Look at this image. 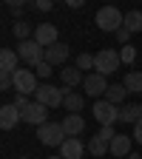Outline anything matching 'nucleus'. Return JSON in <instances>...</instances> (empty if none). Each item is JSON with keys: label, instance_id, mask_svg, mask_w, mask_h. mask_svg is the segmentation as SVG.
<instances>
[{"label": "nucleus", "instance_id": "1", "mask_svg": "<svg viewBox=\"0 0 142 159\" xmlns=\"http://www.w3.org/2000/svg\"><path fill=\"white\" fill-rule=\"evenodd\" d=\"M94 23L103 29V31H111V34H117L119 29H122V23H125V14L119 11V9H114V6H103L97 11V17H94Z\"/></svg>", "mask_w": 142, "mask_h": 159}, {"label": "nucleus", "instance_id": "2", "mask_svg": "<svg viewBox=\"0 0 142 159\" xmlns=\"http://www.w3.org/2000/svg\"><path fill=\"white\" fill-rule=\"evenodd\" d=\"M91 114H94V119L103 128H114V122H119V105L108 102V99H97L94 108H91Z\"/></svg>", "mask_w": 142, "mask_h": 159}, {"label": "nucleus", "instance_id": "3", "mask_svg": "<svg viewBox=\"0 0 142 159\" xmlns=\"http://www.w3.org/2000/svg\"><path fill=\"white\" fill-rule=\"evenodd\" d=\"M66 94H68V91L57 88V85H51V83H43V85L37 88V94H34V102L46 105V108H57V105L66 102Z\"/></svg>", "mask_w": 142, "mask_h": 159}, {"label": "nucleus", "instance_id": "4", "mask_svg": "<svg viewBox=\"0 0 142 159\" xmlns=\"http://www.w3.org/2000/svg\"><path fill=\"white\" fill-rule=\"evenodd\" d=\"M119 66H122V57H119V51H114V48H103V51H97L94 54V68H97V74H114Z\"/></svg>", "mask_w": 142, "mask_h": 159}, {"label": "nucleus", "instance_id": "5", "mask_svg": "<svg viewBox=\"0 0 142 159\" xmlns=\"http://www.w3.org/2000/svg\"><path fill=\"white\" fill-rule=\"evenodd\" d=\"M17 57L23 60V63H29L31 68H37V66L46 60V48L40 46L37 40H23V43L17 46Z\"/></svg>", "mask_w": 142, "mask_h": 159}, {"label": "nucleus", "instance_id": "6", "mask_svg": "<svg viewBox=\"0 0 142 159\" xmlns=\"http://www.w3.org/2000/svg\"><path fill=\"white\" fill-rule=\"evenodd\" d=\"M37 136H40V142H43L46 148H60L66 142V131H63V122H46V125H40L37 128Z\"/></svg>", "mask_w": 142, "mask_h": 159}, {"label": "nucleus", "instance_id": "7", "mask_svg": "<svg viewBox=\"0 0 142 159\" xmlns=\"http://www.w3.org/2000/svg\"><path fill=\"white\" fill-rule=\"evenodd\" d=\"M37 74L31 71V68H17L14 71V91L17 94H23V97H29V94H37Z\"/></svg>", "mask_w": 142, "mask_h": 159}, {"label": "nucleus", "instance_id": "8", "mask_svg": "<svg viewBox=\"0 0 142 159\" xmlns=\"http://www.w3.org/2000/svg\"><path fill=\"white\" fill-rule=\"evenodd\" d=\"M23 122H29V125H46L48 122V108L46 105H40V102H29V108L23 111Z\"/></svg>", "mask_w": 142, "mask_h": 159}, {"label": "nucleus", "instance_id": "9", "mask_svg": "<svg viewBox=\"0 0 142 159\" xmlns=\"http://www.w3.org/2000/svg\"><path fill=\"white\" fill-rule=\"evenodd\" d=\"M34 40H37L43 48H51L54 43H60V40H57V26H54V23H40V26L34 29Z\"/></svg>", "mask_w": 142, "mask_h": 159}, {"label": "nucleus", "instance_id": "10", "mask_svg": "<svg viewBox=\"0 0 142 159\" xmlns=\"http://www.w3.org/2000/svg\"><path fill=\"white\" fill-rule=\"evenodd\" d=\"M83 88H85V97H103L105 91H108V83H105V77L103 74H85V83H83Z\"/></svg>", "mask_w": 142, "mask_h": 159}, {"label": "nucleus", "instance_id": "11", "mask_svg": "<svg viewBox=\"0 0 142 159\" xmlns=\"http://www.w3.org/2000/svg\"><path fill=\"white\" fill-rule=\"evenodd\" d=\"M85 151H88V145H83L77 136H66V142L60 145V156L63 159H83Z\"/></svg>", "mask_w": 142, "mask_h": 159}, {"label": "nucleus", "instance_id": "12", "mask_svg": "<svg viewBox=\"0 0 142 159\" xmlns=\"http://www.w3.org/2000/svg\"><path fill=\"white\" fill-rule=\"evenodd\" d=\"M20 119H23V114L14 108V102H9V105L0 108V128H3V131H11Z\"/></svg>", "mask_w": 142, "mask_h": 159}, {"label": "nucleus", "instance_id": "13", "mask_svg": "<svg viewBox=\"0 0 142 159\" xmlns=\"http://www.w3.org/2000/svg\"><path fill=\"white\" fill-rule=\"evenodd\" d=\"M66 60H68V46L66 43H54L51 48H46V63L66 68Z\"/></svg>", "mask_w": 142, "mask_h": 159}, {"label": "nucleus", "instance_id": "14", "mask_svg": "<svg viewBox=\"0 0 142 159\" xmlns=\"http://www.w3.org/2000/svg\"><path fill=\"white\" fill-rule=\"evenodd\" d=\"M63 131H66V136H80V134L85 131V119L80 116V114L63 116Z\"/></svg>", "mask_w": 142, "mask_h": 159}, {"label": "nucleus", "instance_id": "15", "mask_svg": "<svg viewBox=\"0 0 142 159\" xmlns=\"http://www.w3.org/2000/svg\"><path fill=\"white\" fill-rule=\"evenodd\" d=\"M128 153H131V136L117 134L114 142H111V156H117V159H128Z\"/></svg>", "mask_w": 142, "mask_h": 159}, {"label": "nucleus", "instance_id": "16", "mask_svg": "<svg viewBox=\"0 0 142 159\" xmlns=\"http://www.w3.org/2000/svg\"><path fill=\"white\" fill-rule=\"evenodd\" d=\"M139 119H142V108H139V105L128 102V105L119 108V122H125V125H136Z\"/></svg>", "mask_w": 142, "mask_h": 159}, {"label": "nucleus", "instance_id": "17", "mask_svg": "<svg viewBox=\"0 0 142 159\" xmlns=\"http://www.w3.org/2000/svg\"><path fill=\"white\" fill-rule=\"evenodd\" d=\"M60 77H63V83H66L68 88H74V85H83V83H85V74L80 71L77 66H74V68H60Z\"/></svg>", "mask_w": 142, "mask_h": 159}, {"label": "nucleus", "instance_id": "18", "mask_svg": "<svg viewBox=\"0 0 142 159\" xmlns=\"http://www.w3.org/2000/svg\"><path fill=\"white\" fill-rule=\"evenodd\" d=\"M125 97H128V88H125L122 83H114V85H108V91H105V99H108V102H114V105H119V108H122Z\"/></svg>", "mask_w": 142, "mask_h": 159}, {"label": "nucleus", "instance_id": "19", "mask_svg": "<svg viewBox=\"0 0 142 159\" xmlns=\"http://www.w3.org/2000/svg\"><path fill=\"white\" fill-rule=\"evenodd\" d=\"M63 108H66L68 114H80V111L85 108V97H83V94H77V91H68V94H66Z\"/></svg>", "mask_w": 142, "mask_h": 159}, {"label": "nucleus", "instance_id": "20", "mask_svg": "<svg viewBox=\"0 0 142 159\" xmlns=\"http://www.w3.org/2000/svg\"><path fill=\"white\" fill-rule=\"evenodd\" d=\"M17 63H20V57H17V51H11V48H3L0 51V71H17Z\"/></svg>", "mask_w": 142, "mask_h": 159}, {"label": "nucleus", "instance_id": "21", "mask_svg": "<svg viewBox=\"0 0 142 159\" xmlns=\"http://www.w3.org/2000/svg\"><path fill=\"white\" fill-rule=\"evenodd\" d=\"M122 85L128 88V94H142V71H128Z\"/></svg>", "mask_w": 142, "mask_h": 159}, {"label": "nucleus", "instance_id": "22", "mask_svg": "<svg viewBox=\"0 0 142 159\" xmlns=\"http://www.w3.org/2000/svg\"><path fill=\"white\" fill-rule=\"evenodd\" d=\"M122 29H128L131 34H136V31H142V11H136V9H131V11L125 14V23H122Z\"/></svg>", "mask_w": 142, "mask_h": 159}, {"label": "nucleus", "instance_id": "23", "mask_svg": "<svg viewBox=\"0 0 142 159\" xmlns=\"http://www.w3.org/2000/svg\"><path fill=\"white\" fill-rule=\"evenodd\" d=\"M108 151H111V145L103 142L99 136H91V139H88V153H91V156H105Z\"/></svg>", "mask_w": 142, "mask_h": 159}, {"label": "nucleus", "instance_id": "24", "mask_svg": "<svg viewBox=\"0 0 142 159\" xmlns=\"http://www.w3.org/2000/svg\"><path fill=\"white\" fill-rule=\"evenodd\" d=\"M11 31H14V37L20 40V43H23V40H29V34H31V26L26 23V20H14Z\"/></svg>", "mask_w": 142, "mask_h": 159}, {"label": "nucleus", "instance_id": "25", "mask_svg": "<svg viewBox=\"0 0 142 159\" xmlns=\"http://www.w3.org/2000/svg\"><path fill=\"white\" fill-rule=\"evenodd\" d=\"M119 57H122V63H125V66H134V63H136V48H134V46H122Z\"/></svg>", "mask_w": 142, "mask_h": 159}, {"label": "nucleus", "instance_id": "26", "mask_svg": "<svg viewBox=\"0 0 142 159\" xmlns=\"http://www.w3.org/2000/svg\"><path fill=\"white\" fill-rule=\"evenodd\" d=\"M77 68H80V71H85V68H94V54L83 51V54L77 57Z\"/></svg>", "mask_w": 142, "mask_h": 159}, {"label": "nucleus", "instance_id": "27", "mask_svg": "<svg viewBox=\"0 0 142 159\" xmlns=\"http://www.w3.org/2000/svg\"><path fill=\"white\" fill-rule=\"evenodd\" d=\"M97 136L103 139V142H108V145H111V142H114V136H117V131H114V128H99V134H97Z\"/></svg>", "mask_w": 142, "mask_h": 159}, {"label": "nucleus", "instance_id": "28", "mask_svg": "<svg viewBox=\"0 0 142 159\" xmlns=\"http://www.w3.org/2000/svg\"><path fill=\"white\" fill-rule=\"evenodd\" d=\"M51 71H54V66H51V63H46V60H43V63H40V66L34 68V74H37V77H48Z\"/></svg>", "mask_w": 142, "mask_h": 159}, {"label": "nucleus", "instance_id": "29", "mask_svg": "<svg viewBox=\"0 0 142 159\" xmlns=\"http://www.w3.org/2000/svg\"><path fill=\"white\" fill-rule=\"evenodd\" d=\"M114 37H117V43H122V46H128V40H131V31H128V29H119V31H117Z\"/></svg>", "mask_w": 142, "mask_h": 159}, {"label": "nucleus", "instance_id": "30", "mask_svg": "<svg viewBox=\"0 0 142 159\" xmlns=\"http://www.w3.org/2000/svg\"><path fill=\"white\" fill-rule=\"evenodd\" d=\"M34 6H37L40 11H51V9H54V3H51V0H37Z\"/></svg>", "mask_w": 142, "mask_h": 159}, {"label": "nucleus", "instance_id": "31", "mask_svg": "<svg viewBox=\"0 0 142 159\" xmlns=\"http://www.w3.org/2000/svg\"><path fill=\"white\" fill-rule=\"evenodd\" d=\"M134 139H136V142L142 145V119H139V122L134 125Z\"/></svg>", "mask_w": 142, "mask_h": 159}, {"label": "nucleus", "instance_id": "32", "mask_svg": "<svg viewBox=\"0 0 142 159\" xmlns=\"http://www.w3.org/2000/svg\"><path fill=\"white\" fill-rule=\"evenodd\" d=\"M9 9H11L14 14H20V11H23V0H11V3H9Z\"/></svg>", "mask_w": 142, "mask_h": 159}, {"label": "nucleus", "instance_id": "33", "mask_svg": "<svg viewBox=\"0 0 142 159\" xmlns=\"http://www.w3.org/2000/svg\"><path fill=\"white\" fill-rule=\"evenodd\" d=\"M128 159H142V156L139 153H128Z\"/></svg>", "mask_w": 142, "mask_h": 159}, {"label": "nucleus", "instance_id": "34", "mask_svg": "<svg viewBox=\"0 0 142 159\" xmlns=\"http://www.w3.org/2000/svg\"><path fill=\"white\" fill-rule=\"evenodd\" d=\"M48 159H63V156H48Z\"/></svg>", "mask_w": 142, "mask_h": 159}, {"label": "nucleus", "instance_id": "35", "mask_svg": "<svg viewBox=\"0 0 142 159\" xmlns=\"http://www.w3.org/2000/svg\"><path fill=\"white\" fill-rule=\"evenodd\" d=\"M17 159H29V156H17Z\"/></svg>", "mask_w": 142, "mask_h": 159}, {"label": "nucleus", "instance_id": "36", "mask_svg": "<svg viewBox=\"0 0 142 159\" xmlns=\"http://www.w3.org/2000/svg\"><path fill=\"white\" fill-rule=\"evenodd\" d=\"M139 108H142V102H139Z\"/></svg>", "mask_w": 142, "mask_h": 159}]
</instances>
